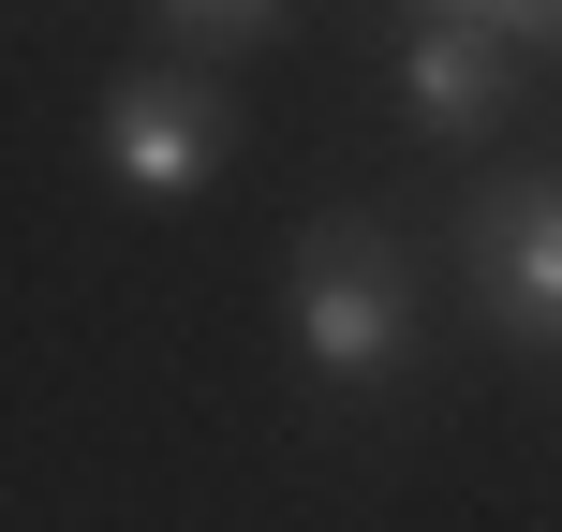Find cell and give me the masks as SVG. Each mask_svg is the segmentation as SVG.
<instances>
[{
	"label": "cell",
	"instance_id": "6da1fadb",
	"mask_svg": "<svg viewBox=\"0 0 562 532\" xmlns=\"http://www.w3.org/2000/svg\"><path fill=\"white\" fill-rule=\"evenodd\" d=\"M296 355L326 385H385L415 355V267H400V237H370V223L296 237Z\"/></svg>",
	"mask_w": 562,
	"mask_h": 532
},
{
	"label": "cell",
	"instance_id": "7a4b0ae2",
	"mask_svg": "<svg viewBox=\"0 0 562 532\" xmlns=\"http://www.w3.org/2000/svg\"><path fill=\"white\" fill-rule=\"evenodd\" d=\"M223 148H237L223 89H193V75H119V89H104V178H119L134 207L207 193V178H223Z\"/></svg>",
	"mask_w": 562,
	"mask_h": 532
},
{
	"label": "cell",
	"instance_id": "3957f363",
	"mask_svg": "<svg viewBox=\"0 0 562 532\" xmlns=\"http://www.w3.org/2000/svg\"><path fill=\"white\" fill-rule=\"evenodd\" d=\"M488 310H504L533 355H562V178L488 207Z\"/></svg>",
	"mask_w": 562,
	"mask_h": 532
},
{
	"label": "cell",
	"instance_id": "277c9868",
	"mask_svg": "<svg viewBox=\"0 0 562 532\" xmlns=\"http://www.w3.org/2000/svg\"><path fill=\"white\" fill-rule=\"evenodd\" d=\"M400 104H415L429 148H474L488 118H504V30H415V75H400Z\"/></svg>",
	"mask_w": 562,
	"mask_h": 532
},
{
	"label": "cell",
	"instance_id": "5b68a950",
	"mask_svg": "<svg viewBox=\"0 0 562 532\" xmlns=\"http://www.w3.org/2000/svg\"><path fill=\"white\" fill-rule=\"evenodd\" d=\"M193 45H252V30H281V0H164Z\"/></svg>",
	"mask_w": 562,
	"mask_h": 532
},
{
	"label": "cell",
	"instance_id": "8992f818",
	"mask_svg": "<svg viewBox=\"0 0 562 532\" xmlns=\"http://www.w3.org/2000/svg\"><path fill=\"white\" fill-rule=\"evenodd\" d=\"M415 15H429V30H504V45H533L548 0H415Z\"/></svg>",
	"mask_w": 562,
	"mask_h": 532
},
{
	"label": "cell",
	"instance_id": "52a82bcc",
	"mask_svg": "<svg viewBox=\"0 0 562 532\" xmlns=\"http://www.w3.org/2000/svg\"><path fill=\"white\" fill-rule=\"evenodd\" d=\"M533 45H562V0H548V30H533Z\"/></svg>",
	"mask_w": 562,
	"mask_h": 532
}]
</instances>
